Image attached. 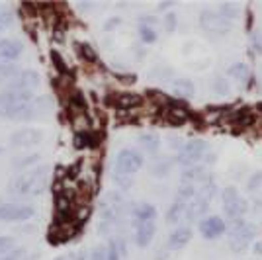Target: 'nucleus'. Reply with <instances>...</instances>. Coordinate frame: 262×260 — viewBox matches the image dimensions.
<instances>
[{"label":"nucleus","mask_w":262,"mask_h":260,"mask_svg":"<svg viewBox=\"0 0 262 260\" xmlns=\"http://www.w3.org/2000/svg\"><path fill=\"white\" fill-rule=\"evenodd\" d=\"M215 12H217V16L221 18V20L233 22V20L239 16L241 6L239 4H235V2H225V4H219L217 8H215Z\"/></svg>","instance_id":"nucleus-22"},{"label":"nucleus","mask_w":262,"mask_h":260,"mask_svg":"<svg viewBox=\"0 0 262 260\" xmlns=\"http://www.w3.org/2000/svg\"><path fill=\"white\" fill-rule=\"evenodd\" d=\"M39 161V153H26V155H20V157H16L14 161H12V166H16V168H33L35 163Z\"/></svg>","instance_id":"nucleus-23"},{"label":"nucleus","mask_w":262,"mask_h":260,"mask_svg":"<svg viewBox=\"0 0 262 260\" xmlns=\"http://www.w3.org/2000/svg\"><path fill=\"white\" fill-rule=\"evenodd\" d=\"M114 182L120 186L121 190H129L133 186V178L131 176H121V174H114Z\"/></svg>","instance_id":"nucleus-34"},{"label":"nucleus","mask_w":262,"mask_h":260,"mask_svg":"<svg viewBox=\"0 0 262 260\" xmlns=\"http://www.w3.org/2000/svg\"><path fill=\"white\" fill-rule=\"evenodd\" d=\"M213 84H215V90H217V94H227V92L231 90V88H229V82H227V80H225L223 76H217Z\"/></svg>","instance_id":"nucleus-38"},{"label":"nucleus","mask_w":262,"mask_h":260,"mask_svg":"<svg viewBox=\"0 0 262 260\" xmlns=\"http://www.w3.org/2000/svg\"><path fill=\"white\" fill-rule=\"evenodd\" d=\"M209 151L208 143L202 141V139H194V141H188L180 149L178 157H176V163L182 164V166H196L204 157L206 153Z\"/></svg>","instance_id":"nucleus-6"},{"label":"nucleus","mask_w":262,"mask_h":260,"mask_svg":"<svg viewBox=\"0 0 262 260\" xmlns=\"http://www.w3.org/2000/svg\"><path fill=\"white\" fill-rule=\"evenodd\" d=\"M133 219H135V225H141V223H155L157 219V209L151 204H141L133 209Z\"/></svg>","instance_id":"nucleus-17"},{"label":"nucleus","mask_w":262,"mask_h":260,"mask_svg":"<svg viewBox=\"0 0 262 260\" xmlns=\"http://www.w3.org/2000/svg\"><path fill=\"white\" fill-rule=\"evenodd\" d=\"M139 37L143 44H153L157 39V32L153 30V26H141L139 28Z\"/></svg>","instance_id":"nucleus-29"},{"label":"nucleus","mask_w":262,"mask_h":260,"mask_svg":"<svg viewBox=\"0 0 262 260\" xmlns=\"http://www.w3.org/2000/svg\"><path fill=\"white\" fill-rule=\"evenodd\" d=\"M43 112V100H30L26 104H16V106H6L0 108V118L18 119V121H28V119L37 118Z\"/></svg>","instance_id":"nucleus-3"},{"label":"nucleus","mask_w":262,"mask_h":260,"mask_svg":"<svg viewBox=\"0 0 262 260\" xmlns=\"http://www.w3.org/2000/svg\"><path fill=\"white\" fill-rule=\"evenodd\" d=\"M143 166V157L135 149H121L116 157V174L121 176H131Z\"/></svg>","instance_id":"nucleus-7"},{"label":"nucleus","mask_w":262,"mask_h":260,"mask_svg":"<svg viewBox=\"0 0 262 260\" xmlns=\"http://www.w3.org/2000/svg\"><path fill=\"white\" fill-rule=\"evenodd\" d=\"M24 258H26V249L24 247H16L10 252H6V254L0 256V260H24Z\"/></svg>","instance_id":"nucleus-31"},{"label":"nucleus","mask_w":262,"mask_h":260,"mask_svg":"<svg viewBox=\"0 0 262 260\" xmlns=\"http://www.w3.org/2000/svg\"><path fill=\"white\" fill-rule=\"evenodd\" d=\"M251 47H252V53L262 55V32H254V33H252Z\"/></svg>","instance_id":"nucleus-37"},{"label":"nucleus","mask_w":262,"mask_h":260,"mask_svg":"<svg viewBox=\"0 0 262 260\" xmlns=\"http://www.w3.org/2000/svg\"><path fill=\"white\" fill-rule=\"evenodd\" d=\"M208 207H209V200L202 198V196H196V198L188 204L186 217H188V219H198V217H202L206 211H208Z\"/></svg>","instance_id":"nucleus-18"},{"label":"nucleus","mask_w":262,"mask_h":260,"mask_svg":"<svg viewBox=\"0 0 262 260\" xmlns=\"http://www.w3.org/2000/svg\"><path fill=\"white\" fill-rule=\"evenodd\" d=\"M125 200L118 192H110L104 196L102 204H100V225L98 229L102 233H112L114 229L120 225V221L125 215Z\"/></svg>","instance_id":"nucleus-2"},{"label":"nucleus","mask_w":262,"mask_h":260,"mask_svg":"<svg viewBox=\"0 0 262 260\" xmlns=\"http://www.w3.org/2000/svg\"><path fill=\"white\" fill-rule=\"evenodd\" d=\"M168 172H170V163L168 161H161V163L155 164L153 174L157 178H164V176H168Z\"/></svg>","instance_id":"nucleus-32"},{"label":"nucleus","mask_w":262,"mask_h":260,"mask_svg":"<svg viewBox=\"0 0 262 260\" xmlns=\"http://www.w3.org/2000/svg\"><path fill=\"white\" fill-rule=\"evenodd\" d=\"M18 73H20V69L16 63H0V82H4V80L10 82Z\"/></svg>","instance_id":"nucleus-26"},{"label":"nucleus","mask_w":262,"mask_h":260,"mask_svg":"<svg viewBox=\"0 0 262 260\" xmlns=\"http://www.w3.org/2000/svg\"><path fill=\"white\" fill-rule=\"evenodd\" d=\"M254 235H256V229L252 227L251 223H247V221H243V219H237L229 235L231 250H233V252H243V250L252 243Z\"/></svg>","instance_id":"nucleus-4"},{"label":"nucleus","mask_w":262,"mask_h":260,"mask_svg":"<svg viewBox=\"0 0 262 260\" xmlns=\"http://www.w3.org/2000/svg\"><path fill=\"white\" fill-rule=\"evenodd\" d=\"M200 24L206 32H217V33H227L231 30V22L221 20L217 16L215 8H204L202 16H200Z\"/></svg>","instance_id":"nucleus-10"},{"label":"nucleus","mask_w":262,"mask_h":260,"mask_svg":"<svg viewBox=\"0 0 262 260\" xmlns=\"http://www.w3.org/2000/svg\"><path fill=\"white\" fill-rule=\"evenodd\" d=\"M78 51H80V55H82L86 61H90V63H94V61H96V53H94V49H92L90 45L80 44L78 45Z\"/></svg>","instance_id":"nucleus-36"},{"label":"nucleus","mask_w":262,"mask_h":260,"mask_svg":"<svg viewBox=\"0 0 262 260\" xmlns=\"http://www.w3.org/2000/svg\"><path fill=\"white\" fill-rule=\"evenodd\" d=\"M172 92L176 96H184V98H192L196 94V86L190 78H176L172 82Z\"/></svg>","instance_id":"nucleus-20"},{"label":"nucleus","mask_w":262,"mask_h":260,"mask_svg":"<svg viewBox=\"0 0 262 260\" xmlns=\"http://www.w3.org/2000/svg\"><path fill=\"white\" fill-rule=\"evenodd\" d=\"M139 104H141V98L137 94H131V92H121V94L114 98V106L118 110H131L135 106H139Z\"/></svg>","instance_id":"nucleus-19"},{"label":"nucleus","mask_w":262,"mask_h":260,"mask_svg":"<svg viewBox=\"0 0 262 260\" xmlns=\"http://www.w3.org/2000/svg\"><path fill=\"white\" fill-rule=\"evenodd\" d=\"M176 14H166L164 16V30H166V33H172L176 28Z\"/></svg>","instance_id":"nucleus-39"},{"label":"nucleus","mask_w":262,"mask_h":260,"mask_svg":"<svg viewBox=\"0 0 262 260\" xmlns=\"http://www.w3.org/2000/svg\"><path fill=\"white\" fill-rule=\"evenodd\" d=\"M51 57H53L55 65L59 67V71H65V63L61 61V57H59V55H57V53H53V55H51Z\"/></svg>","instance_id":"nucleus-43"},{"label":"nucleus","mask_w":262,"mask_h":260,"mask_svg":"<svg viewBox=\"0 0 262 260\" xmlns=\"http://www.w3.org/2000/svg\"><path fill=\"white\" fill-rule=\"evenodd\" d=\"M229 75L235 80H239V82H247L249 76H251V71H249V67L245 65V63H235V65L229 67Z\"/></svg>","instance_id":"nucleus-25"},{"label":"nucleus","mask_w":262,"mask_h":260,"mask_svg":"<svg viewBox=\"0 0 262 260\" xmlns=\"http://www.w3.org/2000/svg\"><path fill=\"white\" fill-rule=\"evenodd\" d=\"M14 24V14L10 10H2L0 12V33L4 32L6 28H10Z\"/></svg>","instance_id":"nucleus-33"},{"label":"nucleus","mask_w":262,"mask_h":260,"mask_svg":"<svg viewBox=\"0 0 262 260\" xmlns=\"http://www.w3.org/2000/svg\"><path fill=\"white\" fill-rule=\"evenodd\" d=\"M39 86V75L35 71H20L18 75L8 82L6 90H26V92H33Z\"/></svg>","instance_id":"nucleus-11"},{"label":"nucleus","mask_w":262,"mask_h":260,"mask_svg":"<svg viewBox=\"0 0 262 260\" xmlns=\"http://www.w3.org/2000/svg\"><path fill=\"white\" fill-rule=\"evenodd\" d=\"M24 53V44L20 39L6 37L0 39V63H14Z\"/></svg>","instance_id":"nucleus-12"},{"label":"nucleus","mask_w":262,"mask_h":260,"mask_svg":"<svg viewBox=\"0 0 262 260\" xmlns=\"http://www.w3.org/2000/svg\"><path fill=\"white\" fill-rule=\"evenodd\" d=\"M106 250H108V258H106V260H120L121 258L120 252H118V249H116V245H114V241L110 243V247Z\"/></svg>","instance_id":"nucleus-42"},{"label":"nucleus","mask_w":262,"mask_h":260,"mask_svg":"<svg viewBox=\"0 0 262 260\" xmlns=\"http://www.w3.org/2000/svg\"><path fill=\"white\" fill-rule=\"evenodd\" d=\"M200 235L204 239H217L219 235H223L225 233V223H223V219L217 215H211V217H206V219H202L200 221Z\"/></svg>","instance_id":"nucleus-13"},{"label":"nucleus","mask_w":262,"mask_h":260,"mask_svg":"<svg viewBox=\"0 0 262 260\" xmlns=\"http://www.w3.org/2000/svg\"><path fill=\"white\" fill-rule=\"evenodd\" d=\"M168 119L172 123H176V125H180V123H184L186 119H188V114H186L184 108H178L176 104H172L170 110H168Z\"/></svg>","instance_id":"nucleus-28"},{"label":"nucleus","mask_w":262,"mask_h":260,"mask_svg":"<svg viewBox=\"0 0 262 260\" xmlns=\"http://www.w3.org/2000/svg\"><path fill=\"white\" fill-rule=\"evenodd\" d=\"M209 174L206 172V168L204 166H188L182 176H180V180L184 182V186H196V184H204V182H208Z\"/></svg>","instance_id":"nucleus-14"},{"label":"nucleus","mask_w":262,"mask_h":260,"mask_svg":"<svg viewBox=\"0 0 262 260\" xmlns=\"http://www.w3.org/2000/svg\"><path fill=\"white\" fill-rule=\"evenodd\" d=\"M190 239H192V229L186 227V225L184 227H178L170 233V237H168V247L172 250L184 249L186 245L190 243Z\"/></svg>","instance_id":"nucleus-15"},{"label":"nucleus","mask_w":262,"mask_h":260,"mask_svg":"<svg viewBox=\"0 0 262 260\" xmlns=\"http://www.w3.org/2000/svg\"><path fill=\"white\" fill-rule=\"evenodd\" d=\"M108 258V250L104 247H96V249L90 252V260H106Z\"/></svg>","instance_id":"nucleus-40"},{"label":"nucleus","mask_w":262,"mask_h":260,"mask_svg":"<svg viewBox=\"0 0 262 260\" xmlns=\"http://www.w3.org/2000/svg\"><path fill=\"white\" fill-rule=\"evenodd\" d=\"M231 123L233 125H241V127H247V125H251L252 123V116L249 110H239L233 118H231Z\"/></svg>","instance_id":"nucleus-27"},{"label":"nucleus","mask_w":262,"mask_h":260,"mask_svg":"<svg viewBox=\"0 0 262 260\" xmlns=\"http://www.w3.org/2000/svg\"><path fill=\"white\" fill-rule=\"evenodd\" d=\"M155 237V223H141V225H135V243L137 247H149L151 241Z\"/></svg>","instance_id":"nucleus-16"},{"label":"nucleus","mask_w":262,"mask_h":260,"mask_svg":"<svg viewBox=\"0 0 262 260\" xmlns=\"http://www.w3.org/2000/svg\"><path fill=\"white\" fill-rule=\"evenodd\" d=\"M43 139V133L37 127H24L10 135V147L14 149H32L35 145H39Z\"/></svg>","instance_id":"nucleus-8"},{"label":"nucleus","mask_w":262,"mask_h":260,"mask_svg":"<svg viewBox=\"0 0 262 260\" xmlns=\"http://www.w3.org/2000/svg\"><path fill=\"white\" fill-rule=\"evenodd\" d=\"M47 182H49V166L37 164L12 178L8 182V194L18 198H35L43 194Z\"/></svg>","instance_id":"nucleus-1"},{"label":"nucleus","mask_w":262,"mask_h":260,"mask_svg":"<svg viewBox=\"0 0 262 260\" xmlns=\"http://www.w3.org/2000/svg\"><path fill=\"white\" fill-rule=\"evenodd\" d=\"M159 8H161V10H166V8H172V2H164V4H161Z\"/></svg>","instance_id":"nucleus-45"},{"label":"nucleus","mask_w":262,"mask_h":260,"mask_svg":"<svg viewBox=\"0 0 262 260\" xmlns=\"http://www.w3.org/2000/svg\"><path fill=\"white\" fill-rule=\"evenodd\" d=\"M252 250H254V254H256V256H262V241H258V243H254V247H252Z\"/></svg>","instance_id":"nucleus-44"},{"label":"nucleus","mask_w":262,"mask_h":260,"mask_svg":"<svg viewBox=\"0 0 262 260\" xmlns=\"http://www.w3.org/2000/svg\"><path fill=\"white\" fill-rule=\"evenodd\" d=\"M247 188H249V192H256V190H260V188H262V172L252 174L251 178H249V184H247Z\"/></svg>","instance_id":"nucleus-35"},{"label":"nucleus","mask_w":262,"mask_h":260,"mask_svg":"<svg viewBox=\"0 0 262 260\" xmlns=\"http://www.w3.org/2000/svg\"><path fill=\"white\" fill-rule=\"evenodd\" d=\"M55 260H86V254L84 252H71V254H65V256H59Z\"/></svg>","instance_id":"nucleus-41"},{"label":"nucleus","mask_w":262,"mask_h":260,"mask_svg":"<svg viewBox=\"0 0 262 260\" xmlns=\"http://www.w3.org/2000/svg\"><path fill=\"white\" fill-rule=\"evenodd\" d=\"M139 143H141V147L147 153H155L159 149V145H161V139H159L157 133H143L141 137H139Z\"/></svg>","instance_id":"nucleus-24"},{"label":"nucleus","mask_w":262,"mask_h":260,"mask_svg":"<svg viewBox=\"0 0 262 260\" xmlns=\"http://www.w3.org/2000/svg\"><path fill=\"white\" fill-rule=\"evenodd\" d=\"M12 249H16V239L0 235V256L6 254V252H10Z\"/></svg>","instance_id":"nucleus-30"},{"label":"nucleus","mask_w":262,"mask_h":260,"mask_svg":"<svg viewBox=\"0 0 262 260\" xmlns=\"http://www.w3.org/2000/svg\"><path fill=\"white\" fill-rule=\"evenodd\" d=\"M186 209H188V202H182V200L174 198L172 206H170L168 213H166V221H168V223H176V221H180V219L186 215Z\"/></svg>","instance_id":"nucleus-21"},{"label":"nucleus","mask_w":262,"mask_h":260,"mask_svg":"<svg viewBox=\"0 0 262 260\" xmlns=\"http://www.w3.org/2000/svg\"><path fill=\"white\" fill-rule=\"evenodd\" d=\"M221 200H223V211H225V215L231 217V219H235V221L249 211L247 200L241 198L239 192H237V188H233V186H229V188L223 190Z\"/></svg>","instance_id":"nucleus-5"},{"label":"nucleus","mask_w":262,"mask_h":260,"mask_svg":"<svg viewBox=\"0 0 262 260\" xmlns=\"http://www.w3.org/2000/svg\"><path fill=\"white\" fill-rule=\"evenodd\" d=\"M35 215V209L30 206H18V204H2L0 206V221L8 223H22Z\"/></svg>","instance_id":"nucleus-9"}]
</instances>
